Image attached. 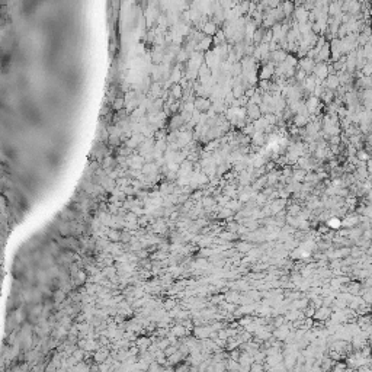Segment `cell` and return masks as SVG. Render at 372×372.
<instances>
[{
    "instance_id": "obj_1",
    "label": "cell",
    "mask_w": 372,
    "mask_h": 372,
    "mask_svg": "<svg viewBox=\"0 0 372 372\" xmlns=\"http://www.w3.org/2000/svg\"><path fill=\"white\" fill-rule=\"evenodd\" d=\"M314 73H315L318 77H321V79H323L326 74H327V70H326V65H318V67L314 70Z\"/></svg>"
},
{
    "instance_id": "obj_2",
    "label": "cell",
    "mask_w": 372,
    "mask_h": 372,
    "mask_svg": "<svg viewBox=\"0 0 372 372\" xmlns=\"http://www.w3.org/2000/svg\"><path fill=\"white\" fill-rule=\"evenodd\" d=\"M343 224H344V225H349V227H352V225L358 224V218H356V217H350V218H346Z\"/></svg>"
},
{
    "instance_id": "obj_3",
    "label": "cell",
    "mask_w": 372,
    "mask_h": 372,
    "mask_svg": "<svg viewBox=\"0 0 372 372\" xmlns=\"http://www.w3.org/2000/svg\"><path fill=\"white\" fill-rule=\"evenodd\" d=\"M340 224H342V222H340V220H337V218H332V220L329 221V225L333 227V228H337Z\"/></svg>"
},
{
    "instance_id": "obj_4",
    "label": "cell",
    "mask_w": 372,
    "mask_h": 372,
    "mask_svg": "<svg viewBox=\"0 0 372 372\" xmlns=\"http://www.w3.org/2000/svg\"><path fill=\"white\" fill-rule=\"evenodd\" d=\"M358 157H359L361 160H366V158H368V156H366L363 151H359V153H358Z\"/></svg>"
},
{
    "instance_id": "obj_5",
    "label": "cell",
    "mask_w": 372,
    "mask_h": 372,
    "mask_svg": "<svg viewBox=\"0 0 372 372\" xmlns=\"http://www.w3.org/2000/svg\"><path fill=\"white\" fill-rule=\"evenodd\" d=\"M366 170L369 172V173H372V161H369L368 163V166H366Z\"/></svg>"
}]
</instances>
